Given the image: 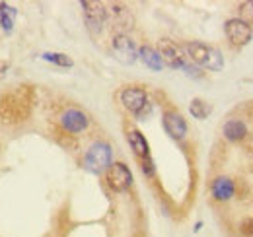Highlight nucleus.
<instances>
[{"mask_svg":"<svg viewBox=\"0 0 253 237\" xmlns=\"http://www.w3.org/2000/svg\"><path fill=\"white\" fill-rule=\"evenodd\" d=\"M240 14H242V20L244 22H248L250 26H253V2L240 4Z\"/></svg>","mask_w":253,"mask_h":237,"instance_id":"nucleus-20","label":"nucleus"},{"mask_svg":"<svg viewBox=\"0 0 253 237\" xmlns=\"http://www.w3.org/2000/svg\"><path fill=\"white\" fill-rule=\"evenodd\" d=\"M162 122H164L166 132L171 138H175V140L185 138V134H187V122H185V118L181 117L177 111H173V109L166 111L164 117H162Z\"/></svg>","mask_w":253,"mask_h":237,"instance_id":"nucleus-11","label":"nucleus"},{"mask_svg":"<svg viewBox=\"0 0 253 237\" xmlns=\"http://www.w3.org/2000/svg\"><path fill=\"white\" fill-rule=\"evenodd\" d=\"M119 99L126 111L136 117H140L148 107V93H146V89L138 88V86H128V88L121 89Z\"/></svg>","mask_w":253,"mask_h":237,"instance_id":"nucleus-4","label":"nucleus"},{"mask_svg":"<svg viewBox=\"0 0 253 237\" xmlns=\"http://www.w3.org/2000/svg\"><path fill=\"white\" fill-rule=\"evenodd\" d=\"M41 59L47 60V62H53V64H57V66H63V68H70V66L74 64L72 59H70L68 55H64V53H43Z\"/></svg>","mask_w":253,"mask_h":237,"instance_id":"nucleus-18","label":"nucleus"},{"mask_svg":"<svg viewBox=\"0 0 253 237\" xmlns=\"http://www.w3.org/2000/svg\"><path fill=\"white\" fill-rule=\"evenodd\" d=\"M222 134H224V138L230 140V142H240V140L246 138V134H248V126H246V122L240 120V118H230V120L224 122V126H222Z\"/></svg>","mask_w":253,"mask_h":237,"instance_id":"nucleus-13","label":"nucleus"},{"mask_svg":"<svg viewBox=\"0 0 253 237\" xmlns=\"http://www.w3.org/2000/svg\"><path fill=\"white\" fill-rule=\"evenodd\" d=\"M185 53L195 64L207 66L209 70H220L222 64H224L220 51H216L205 43H199V41H189L185 45Z\"/></svg>","mask_w":253,"mask_h":237,"instance_id":"nucleus-2","label":"nucleus"},{"mask_svg":"<svg viewBox=\"0 0 253 237\" xmlns=\"http://www.w3.org/2000/svg\"><path fill=\"white\" fill-rule=\"evenodd\" d=\"M160 55L166 66L169 68H185V57L179 45H175L169 39H162L160 41Z\"/></svg>","mask_w":253,"mask_h":237,"instance_id":"nucleus-10","label":"nucleus"},{"mask_svg":"<svg viewBox=\"0 0 253 237\" xmlns=\"http://www.w3.org/2000/svg\"><path fill=\"white\" fill-rule=\"evenodd\" d=\"M111 12H113V18L121 24V26H125V24H130V12L126 10L125 6H121V4H113L111 6ZM126 28V26H125Z\"/></svg>","mask_w":253,"mask_h":237,"instance_id":"nucleus-19","label":"nucleus"},{"mask_svg":"<svg viewBox=\"0 0 253 237\" xmlns=\"http://www.w3.org/2000/svg\"><path fill=\"white\" fill-rule=\"evenodd\" d=\"M189 113L195 118H199V120H205L212 113V107H211V103H207L203 99H193L189 105Z\"/></svg>","mask_w":253,"mask_h":237,"instance_id":"nucleus-17","label":"nucleus"},{"mask_svg":"<svg viewBox=\"0 0 253 237\" xmlns=\"http://www.w3.org/2000/svg\"><path fill=\"white\" fill-rule=\"evenodd\" d=\"M240 230H242V234H244V236L252 237L253 236V218H250V220H244Z\"/></svg>","mask_w":253,"mask_h":237,"instance_id":"nucleus-22","label":"nucleus"},{"mask_svg":"<svg viewBox=\"0 0 253 237\" xmlns=\"http://www.w3.org/2000/svg\"><path fill=\"white\" fill-rule=\"evenodd\" d=\"M33 103V89L30 86H20L0 97V120L8 124L22 122L30 117Z\"/></svg>","mask_w":253,"mask_h":237,"instance_id":"nucleus-1","label":"nucleus"},{"mask_svg":"<svg viewBox=\"0 0 253 237\" xmlns=\"http://www.w3.org/2000/svg\"><path fill=\"white\" fill-rule=\"evenodd\" d=\"M59 122H61V128L64 132L74 136V134H80V132H84L88 128L90 118L80 109H66L61 115V118H59Z\"/></svg>","mask_w":253,"mask_h":237,"instance_id":"nucleus-6","label":"nucleus"},{"mask_svg":"<svg viewBox=\"0 0 253 237\" xmlns=\"http://www.w3.org/2000/svg\"><path fill=\"white\" fill-rule=\"evenodd\" d=\"M113 53H115V59L123 64H132L134 60L138 59V49L134 45V41L130 37H126L125 33H119L113 37Z\"/></svg>","mask_w":253,"mask_h":237,"instance_id":"nucleus-7","label":"nucleus"},{"mask_svg":"<svg viewBox=\"0 0 253 237\" xmlns=\"http://www.w3.org/2000/svg\"><path fill=\"white\" fill-rule=\"evenodd\" d=\"M111 156L113 152L107 142H95L88 148L84 156V165L92 173H103L111 167Z\"/></svg>","mask_w":253,"mask_h":237,"instance_id":"nucleus-3","label":"nucleus"},{"mask_svg":"<svg viewBox=\"0 0 253 237\" xmlns=\"http://www.w3.org/2000/svg\"><path fill=\"white\" fill-rule=\"evenodd\" d=\"M18 16V10L6 2H0V28L6 33H12L14 30V20Z\"/></svg>","mask_w":253,"mask_h":237,"instance_id":"nucleus-16","label":"nucleus"},{"mask_svg":"<svg viewBox=\"0 0 253 237\" xmlns=\"http://www.w3.org/2000/svg\"><path fill=\"white\" fill-rule=\"evenodd\" d=\"M105 179H107V185L117 193H123L126 189H130V185H132V173H130L128 165L123 161L111 163V167L105 171Z\"/></svg>","mask_w":253,"mask_h":237,"instance_id":"nucleus-5","label":"nucleus"},{"mask_svg":"<svg viewBox=\"0 0 253 237\" xmlns=\"http://www.w3.org/2000/svg\"><path fill=\"white\" fill-rule=\"evenodd\" d=\"M211 191H212L214 200H218V202H226V200H230V198L234 197L236 187H234V181H232V179L218 177V179H214V183H212Z\"/></svg>","mask_w":253,"mask_h":237,"instance_id":"nucleus-14","label":"nucleus"},{"mask_svg":"<svg viewBox=\"0 0 253 237\" xmlns=\"http://www.w3.org/2000/svg\"><path fill=\"white\" fill-rule=\"evenodd\" d=\"M226 35H228V39L236 47H242V45H248L250 43L253 30L252 26L248 22H244L242 18H232V20L226 22Z\"/></svg>","mask_w":253,"mask_h":237,"instance_id":"nucleus-9","label":"nucleus"},{"mask_svg":"<svg viewBox=\"0 0 253 237\" xmlns=\"http://www.w3.org/2000/svg\"><path fill=\"white\" fill-rule=\"evenodd\" d=\"M140 169H142V173L146 175V177H154L156 175V165H154V161H152V158H146V159H140Z\"/></svg>","mask_w":253,"mask_h":237,"instance_id":"nucleus-21","label":"nucleus"},{"mask_svg":"<svg viewBox=\"0 0 253 237\" xmlns=\"http://www.w3.org/2000/svg\"><path fill=\"white\" fill-rule=\"evenodd\" d=\"M138 59L142 60L148 68H152V70H162V68H164V60H162L160 51L148 47V45H142V47L138 49Z\"/></svg>","mask_w":253,"mask_h":237,"instance_id":"nucleus-15","label":"nucleus"},{"mask_svg":"<svg viewBox=\"0 0 253 237\" xmlns=\"http://www.w3.org/2000/svg\"><path fill=\"white\" fill-rule=\"evenodd\" d=\"M84 8V18H86V26L92 33H99L103 30V24L107 20V10L101 2H82L80 4Z\"/></svg>","mask_w":253,"mask_h":237,"instance_id":"nucleus-8","label":"nucleus"},{"mask_svg":"<svg viewBox=\"0 0 253 237\" xmlns=\"http://www.w3.org/2000/svg\"><path fill=\"white\" fill-rule=\"evenodd\" d=\"M126 140H128V144H130V150L134 152V156L138 158V161L150 158V146H148L144 134H142L138 128H128V130H126Z\"/></svg>","mask_w":253,"mask_h":237,"instance_id":"nucleus-12","label":"nucleus"}]
</instances>
